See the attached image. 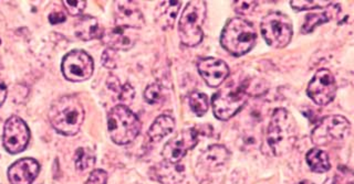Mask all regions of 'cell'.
Segmentation results:
<instances>
[{"instance_id": "13", "label": "cell", "mask_w": 354, "mask_h": 184, "mask_svg": "<svg viewBox=\"0 0 354 184\" xmlns=\"http://www.w3.org/2000/svg\"><path fill=\"white\" fill-rule=\"evenodd\" d=\"M138 32L134 29L114 25L103 30L101 41L113 51H129L138 41Z\"/></svg>"}, {"instance_id": "15", "label": "cell", "mask_w": 354, "mask_h": 184, "mask_svg": "<svg viewBox=\"0 0 354 184\" xmlns=\"http://www.w3.org/2000/svg\"><path fill=\"white\" fill-rule=\"evenodd\" d=\"M115 25L127 29H141L145 23L143 14L136 1H115Z\"/></svg>"}, {"instance_id": "3", "label": "cell", "mask_w": 354, "mask_h": 184, "mask_svg": "<svg viewBox=\"0 0 354 184\" xmlns=\"http://www.w3.org/2000/svg\"><path fill=\"white\" fill-rule=\"evenodd\" d=\"M297 141V125L288 110H274L267 132V143L274 156L291 152Z\"/></svg>"}, {"instance_id": "35", "label": "cell", "mask_w": 354, "mask_h": 184, "mask_svg": "<svg viewBox=\"0 0 354 184\" xmlns=\"http://www.w3.org/2000/svg\"><path fill=\"white\" fill-rule=\"evenodd\" d=\"M297 184H313V183H311V182H309V181H301V182H299V183H297Z\"/></svg>"}, {"instance_id": "19", "label": "cell", "mask_w": 354, "mask_h": 184, "mask_svg": "<svg viewBox=\"0 0 354 184\" xmlns=\"http://www.w3.org/2000/svg\"><path fill=\"white\" fill-rule=\"evenodd\" d=\"M182 1H162L158 3L155 10V20L158 27L163 30L171 29L176 21V17L180 11Z\"/></svg>"}, {"instance_id": "5", "label": "cell", "mask_w": 354, "mask_h": 184, "mask_svg": "<svg viewBox=\"0 0 354 184\" xmlns=\"http://www.w3.org/2000/svg\"><path fill=\"white\" fill-rule=\"evenodd\" d=\"M142 124L138 116L125 105H116L108 115V130L116 145L132 143L141 132Z\"/></svg>"}, {"instance_id": "20", "label": "cell", "mask_w": 354, "mask_h": 184, "mask_svg": "<svg viewBox=\"0 0 354 184\" xmlns=\"http://www.w3.org/2000/svg\"><path fill=\"white\" fill-rule=\"evenodd\" d=\"M75 36L82 41H91L95 39H101L103 29L99 20L92 16L81 17L75 29Z\"/></svg>"}, {"instance_id": "25", "label": "cell", "mask_w": 354, "mask_h": 184, "mask_svg": "<svg viewBox=\"0 0 354 184\" xmlns=\"http://www.w3.org/2000/svg\"><path fill=\"white\" fill-rule=\"evenodd\" d=\"M189 106L195 115L199 116V117L204 116L207 113L208 108H209L208 97L205 94L194 92L189 96Z\"/></svg>"}, {"instance_id": "32", "label": "cell", "mask_w": 354, "mask_h": 184, "mask_svg": "<svg viewBox=\"0 0 354 184\" xmlns=\"http://www.w3.org/2000/svg\"><path fill=\"white\" fill-rule=\"evenodd\" d=\"M134 95H136V92H134V88H133L130 84L122 85L121 88H120L119 93H118L120 101L124 103L132 102L133 99H134Z\"/></svg>"}, {"instance_id": "8", "label": "cell", "mask_w": 354, "mask_h": 184, "mask_svg": "<svg viewBox=\"0 0 354 184\" xmlns=\"http://www.w3.org/2000/svg\"><path fill=\"white\" fill-rule=\"evenodd\" d=\"M351 124L343 116H326L319 121L311 134V141L315 146L324 147L342 141L350 136Z\"/></svg>"}, {"instance_id": "14", "label": "cell", "mask_w": 354, "mask_h": 184, "mask_svg": "<svg viewBox=\"0 0 354 184\" xmlns=\"http://www.w3.org/2000/svg\"><path fill=\"white\" fill-rule=\"evenodd\" d=\"M199 74L209 88H218L230 75V70L224 61L216 58H205L197 63Z\"/></svg>"}, {"instance_id": "10", "label": "cell", "mask_w": 354, "mask_h": 184, "mask_svg": "<svg viewBox=\"0 0 354 184\" xmlns=\"http://www.w3.org/2000/svg\"><path fill=\"white\" fill-rule=\"evenodd\" d=\"M3 147L11 154H20L27 148L30 132L27 124L18 116H11L3 127Z\"/></svg>"}, {"instance_id": "6", "label": "cell", "mask_w": 354, "mask_h": 184, "mask_svg": "<svg viewBox=\"0 0 354 184\" xmlns=\"http://www.w3.org/2000/svg\"><path fill=\"white\" fill-rule=\"evenodd\" d=\"M207 8L202 0L189 1L183 11L178 22L180 41L186 47H196L202 42L204 32L203 25L206 19Z\"/></svg>"}, {"instance_id": "11", "label": "cell", "mask_w": 354, "mask_h": 184, "mask_svg": "<svg viewBox=\"0 0 354 184\" xmlns=\"http://www.w3.org/2000/svg\"><path fill=\"white\" fill-rule=\"evenodd\" d=\"M307 93L317 105L330 104L337 94V82L331 72L326 69L319 70L309 83Z\"/></svg>"}, {"instance_id": "21", "label": "cell", "mask_w": 354, "mask_h": 184, "mask_svg": "<svg viewBox=\"0 0 354 184\" xmlns=\"http://www.w3.org/2000/svg\"><path fill=\"white\" fill-rule=\"evenodd\" d=\"M339 12H340V3H332L326 8V11H324L322 14H309V16L306 17V21L302 25L301 32H313L315 28L333 19L335 17L339 14Z\"/></svg>"}, {"instance_id": "9", "label": "cell", "mask_w": 354, "mask_h": 184, "mask_svg": "<svg viewBox=\"0 0 354 184\" xmlns=\"http://www.w3.org/2000/svg\"><path fill=\"white\" fill-rule=\"evenodd\" d=\"M61 70L66 80L83 82L88 80L93 74V60L82 50H73L64 57Z\"/></svg>"}, {"instance_id": "18", "label": "cell", "mask_w": 354, "mask_h": 184, "mask_svg": "<svg viewBox=\"0 0 354 184\" xmlns=\"http://www.w3.org/2000/svg\"><path fill=\"white\" fill-rule=\"evenodd\" d=\"M230 157V154L226 147L221 146V145H213L203 152L202 156L199 158V163L206 170L217 171L226 165Z\"/></svg>"}, {"instance_id": "28", "label": "cell", "mask_w": 354, "mask_h": 184, "mask_svg": "<svg viewBox=\"0 0 354 184\" xmlns=\"http://www.w3.org/2000/svg\"><path fill=\"white\" fill-rule=\"evenodd\" d=\"M62 3L71 16H79L82 14L86 6V1H70V0H64Z\"/></svg>"}, {"instance_id": "23", "label": "cell", "mask_w": 354, "mask_h": 184, "mask_svg": "<svg viewBox=\"0 0 354 184\" xmlns=\"http://www.w3.org/2000/svg\"><path fill=\"white\" fill-rule=\"evenodd\" d=\"M308 165L313 172L317 174H324L326 171H329L331 168L329 156L324 150L319 148H313L307 154Z\"/></svg>"}, {"instance_id": "16", "label": "cell", "mask_w": 354, "mask_h": 184, "mask_svg": "<svg viewBox=\"0 0 354 184\" xmlns=\"http://www.w3.org/2000/svg\"><path fill=\"white\" fill-rule=\"evenodd\" d=\"M40 171L38 161L31 158L20 159L11 165L8 170V179L11 184H31Z\"/></svg>"}, {"instance_id": "33", "label": "cell", "mask_w": 354, "mask_h": 184, "mask_svg": "<svg viewBox=\"0 0 354 184\" xmlns=\"http://www.w3.org/2000/svg\"><path fill=\"white\" fill-rule=\"evenodd\" d=\"M66 14H62V12H53V14H51L49 16L50 23L53 25L62 23V22L66 21Z\"/></svg>"}, {"instance_id": "24", "label": "cell", "mask_w": 354, "mask_h": 184, "mask_svg": "<svg viewBox=\"0 0 354 184\" xmlns=\"http://www.w3.org/2000/svg\"><path fill=\"white\" fill-rule=\"evenodd\" d=\"M94 163H95V156L90 149L81 147L75 152V165L77 170H86Z\"/></svg>"}, {"instance_id": "30", "label": "cell", "mask_w": 354, "mask_h": 184, "mask_svg": "<svg viewBox=\"0 0 354 184\" xmlns=\"http://www.w3.org/2000/svg\"><path fill=\"white\" fill-rule=\"evenodd\" d=\"M257 5L258 3L256 1H235L234 8H235L237 14L246 16V14H252Z\"/></svg>"}, {"instance_id": "34", "label": "cell", "mask_w": 354, "mask_h": 184, "mask_svg": "<svg viewBox=\"0 0 354 184\" xmlns=\"http://www.w3.org/2000/svg\"><path fill=\"white\" fill-rule=\"evenodd\" d=\"M6 97H7V88L5 83L0 80V106L5 103Z\"/></svg>"}, {"instance_id": "27", "label": "cell", "mask_w": 354, "mask_h": 184, "mask_svg": "<svg viewBox=\"0 0 354 184\" xmlns=\"http://www.w3.org/2000/svg\"><path fill=\"white\" fill-rule=\"evenodd\" d=\"M162 99H163V91H162V86L158 83L147 86V90L144 92V99L149 104H158Z\"/></svg>"}, {"instance_id": "2", "label": "cell", "mask_w": 354, "mask_h": 184, "mask_svg": "<svg viewBox=\"0 0 354 184\" xmlns=\"http://www.w3.org/2000/svg\"><path fill=\"white\" fill-rule=\"evenodd\" d=\"M248 81L232 80L221 88L212 99L214 115L219 121H228L246 104L250 94Z\"/></svg>"}, {"instance_id": "17", "label": "cell", "mask_w": 354, "mask_h": 184, "mask_svg": "<svg viewBox=\"0 0 354 184\" xmlns=\"http://www.w3.org/2000/svg\"><path fill=\"white\" fill-rule=\"evenodd\" d=\"M185 168L178 163H164L154 165L149 176L162 184H176L185 179Z\"/></svg>"}, {"instance_id": "26", "label": "cell", "mask_w": 354, "mask_h": 184, "mask_svg": "<svg viewBox=\"0 0 354 184\" xmlns=\"http://www.w3.org/2000/svg\"><path fill=\"white\" fill-rule=\"evenodd\" d=\"M332 1H324V0H311V1H290V6L295 10L304 11L311 10V9H326L331 5Z\"/></svg>"}, {"instance_id": "1", "label": "cell", "mask_w": 354, "mask_h": 184, "mask_svg": "<svg viewBox=\"0 0 354 184\" xmlns=\"http://www.w3.org/2000/svg\"><path fill=\"white\" fill-rule=\"evenodd\" d=\"M86 119V110L75 96H62L57 99L49 110V121L59 134L75 136L80 132Z\"/></svg>"}, {"instance_id": "7", "label": "cell", "mask_w": 354, "mask_h": 184, "mask_svg": "<svg viewBox=\"0 0 354 184\" xmlns=\"http://www.w3.org/2000/svg\"><path fill=\"white\" fill-rule=\"evenodd\" d=\"M260 31L270 47L282 49L287 47L292 39V21L287 14L270 12L261 20Z\"/></svg>"}, {"instance_id": "12", "label": "cell", "mask_w": 354, "mask_h": 184, "mask_svg": "<svg viewBox=\"0 0 354 184\" xmlns=\"http://www.w3.org/2000/svg\"><path fill=\"white\" fill-rule=\"evenodd\" d=\"M199 134L197 128H188L173 138L171 141L164 146L162 156L166 163H178L183 158L185 157L188 150L196 146L199 141Z\"/></svg>"}, {"instance_id": "22", "label": "cell", "mask_w": 354, "mask_h": 184, "mask_svg": "<svg viewBox=\"0 0 354 184\" xmlns=\"http://www.w3.org/2000/svg\"><path fill=\"white\" fill-rule=\"evenodd\" d=\"M175 128V121L169 115L158 116L152 126L149 127V137L154 143L162 141L169 136Z\"/></svg>"}, {"instance_id": "29", "label": "cell", "mask_w": 354, "mask_h": 184, "mask_svg": "<svg viewBox=\"0 0 354 184\" xmlns=\"http://www.w3.org/2000/svg\"><path fill=\"white\" fill-rule=\"evenodd\" d=\"M118 60H119V57L116 54V51L106 49L104 52H103L102 64L106 69H115L116 65H118Z\"/></svg>"}, {"instance_id": "31", "label": "cell", "mask_w": 354, "mask_h": 184, "mask_svg": "<svg viewBox=\"0 0 354 184\" xmlns=\"http://www.w3.org/2000/svg\"><path fill=\"white\" fill-rule=\"evenodd\" d=\"M108 174L103 170L92 171L86 184H106Z\"/></svg>"}, {"instance_id": "4", "label": "cell", "mask_w": 354, "mask_h": 184, "mask_svg": "<svg viewBox=\"0 0 354 184\" xmlns=\"http://www.w3.org/2000/svg\"><path fill=\"white\" fill-rule=\"evenodd\" d=\"M256 40L257 33L252 22L239 17L227 22L221 37L223 48L235 57L248 53L254 47Z\"/></svg>"}]
</instances>
